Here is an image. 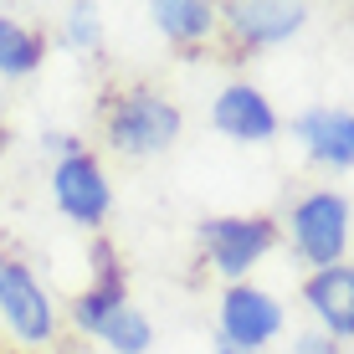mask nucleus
I'll return each instance as SVG.
<instances>
[{
	"mask_svg": "<svg viewBox=\"0 0 354 354\" xmlns=\"http://www.w3.org/2000/svg\"><path fill=\"white\" fill-rule=\"evenodd\" d=\"M62 319L77 328V334H88L93 344H103L108 354H149L154 339H160L149 308L133 303L129 272H124V262H118L113 241H103V236L93 241V277L72 292Z\"/></svg>",
	"mask_w": 354,
	"mask_h": 354,
	"instance_id": "f257e3e1",
	"label": "nucleus"
},
{
	"mask_svg": "<svg viewBox=\"0 0 354 354\" xmlns=\"http://www.w3.org/2000/svg\"><path fill=\"white\" fill-rule=\"evenodd\" d=\"M97 133H103L108 154L149 165V160H165L185 139V108L160 82H118L97 108Z\"/></svg>",
	"mask_w": 354,
	"mask_h": 354,
	"instance_id": "f03ea898",
	"label": "nucleus"
},
{
	"mask_svg": "<svg viewBox=\"0 0 354 354\" xmlns=\"http://www.w3.org/2000/svg\"><path fill=\"white\" fill-rule=\"evenodd\" d=\"M283 247L303 272H324L354 257V201L339 185H313L292 195V205L277 216Z\"/></svg>",
	"mask_w": 354,
	"mask_h": 354,
	"instance_id": "7ed1b4c3",
	"label": "nucleus"
},
{
	"mask_svg": "<svg viewBox=\"0 0 354 354\" xmlns=\"http://www.w3.org/2000/svg\"><path fill=\"white\" fill-rule=\"evenodd\" d=\"M283 247V226L267 211H216L195 221V257L211 277L231 283H252V272Z\"/></svg>",
	"mask_w": 354,
	"mask_h": 354,
	"instance_id": "20e7f679",
	"label": "nucleus"
},
{
	"mask_svg": "<svg viewBox=\"0 0 354 354\" xmlns=\"http://www.w3.org/2000/svg\"><path fill=\"white\" fill-rule=\"evenodd\" d=\"M62 324H67L62 303L46 288V277L26 257H10L6 252V262H0V328L10 334V344L21 354H41V349L57 344Z\"/></svg>",
	"mask_w": 354,
	"mask_h": 354,
	"instance_id": "39448f33",
	"label": "nucleus"
},
{
	"mask_svg": "<svg viewBox=\"0 0 354 354\" xmlns=\"http://www.w3.org/2000/svg\"><path fill=\"white\" fill-rule=\"evenodd\" d=\"M46 195H52L57 216L77 231H103L113 221V205H118V190L108 180V165L97 160V149H72L62 160H52L46 169Z\"/></svg>",
	"mask_w": 354,
	"mask_h": 354,
	"instance_id": "423d86ee",
	"label": "nucleus"
},
{
	"mask_svg": "<svg viewBox=\"0 0 354 354\" xmlns=\"http://www.w3.org/2000/svg\"><path fill=\"white\" fill-rule=\"evenodd\" d=\"M288 324H292V308L283 303V292H272L257 277L216 292V344L272 354V344L288 339Z\"/></svg>",
	"mask_w": 354,
	"mask_h": 354,
	"instance_id": "0eeeda50",
	"label": "nucleus"
},
{
	"mask_svg": "<svg viewBox=\"0 0 354 354\" xmlns=\"http://www.w3.org/2000/svg\"><path fill=\"white\" fill-rule=\"evenodd\" d=\"M313 21V6L303 0H221V41L236 57H257L272 46H288Z\"/></svg>",
	"mask_w": 354,
	"mask_h": 354,
	"instance_id": "6e6552de",
	"label": "nucleus"
},
{
	"mask_svg": "<svg viewBox=\"0 0 354 354\" xmlns=\"http://www.w3.org/2000/svg\"><path fill=\"white\" fill-rule=\"evenodd\" d=\"M205 118H211V129L221 133L226 144H241V149H267V144H277V133H283L277 103L252 77L221 82L216 97H211V108H205Z\"/></svg>",
	"mask_w": 354,
	"mask_h": 354,
	"instance_id": "1a4fd4ad",
	"label": "nucleus"
},
{
	"mask_svg": "<svg viewBox=\"0 0 354 354\" xmlns=\"http://www.w3.org/2000/svg\"><path fill=\"white\" fill-rule=\"evenodd\" d=\"M288 133L308 165L328 175H349L354 169V108L344 103H308L303 113L288 118Z\"/></svg>",
	"mask_w": 354,
	"mask_h": 354,
	"instance_id": "9d476101",
	"label": "nucleus"
},
{
	"mask_svg": "<svg viewBox=\"0 0 354 354\" xmlns=\"http://www.w3.org/2000/svg\"><path fill=\"white\" fill-rule=\"evenodd\" d=\"M298 303L308 313V328L339 339V344H354V257L339 267H324V272H303L298 283Z\"/></svg>",
	"mask_w": 354,
	"mask_h": 354,
	"instance_id": "9b49d317",
	"label": "nucleus"
},
{
	"mask_svg": "<svg viewBox=\"0 0 354 354\" xmlns=\"http://www.w3.org/2000/svg\"><path fill=\"white\" fill-rule=\"evenodd\" d=\"M144 16L175 52H195V46L221 41V0H149Z\"/></svg>",
	"mask_w": 354,
	"mask_h": 354,
	"instance_id": "f8f14e48",
	"label": "nucleus"
},
{
	"mask_svg": "<svg viewBox=\"0 0 354 354\" xmlns=\"http://www.w3.org/2000/svg\"><path fill=\"white\" fill-rule=\"evenodd\" d=\"M46 52H52V36L36 21L0 10V82H31L46 67Z\"/></svg>",
	"mask_w": 354,
	"mask_h": 354,
	"instance_id": "ddd939ff",
	"label": "nucleus"
},
{
	"mask_svg": "<svg viewBox=\"0 0 354 354\" xmlns=\"http://www.w3.org/2000/svg\"><path fill=\"white\" fill-rule=\"evenodd\" d=\"M52 46H62V52L72 57H93L97 46H103V36H108V21H103V6H93V0H72V6L57 10V21H52Z\"/></svg>",
	"mask_w": 354,
	"mask_h": 354,
	"instance_id": "4468645a",
	"label": "nucleus"
},
{
	"mask_svg": "<svg viewBox=\"0 0 354 354\" xmlns=\"http://www.w3.org/2000/svg\"><path fill=\"white\" fill-rule=\"evenodd\" d=\"M288 354H349L339 339H328V334H319V328H298V334L288 339Z\"/></svg>",
	"mask_w": 354,
	"mask_h": 354,
	"instance_id": "2eb2a0df",
	"label": "nucleus"
},
{
	"mask_svg": "<svg viewBox=\"0 0 354 354\" xmlns=\"http://www.w3.org/2000/svg\"><path fill=\"white\" fill-rule=\"evenodd\" d=\"M41 149L52 154V160H62V154L82 149V139H77V133H67V129H52V133H41Z\"/></svg>",
	"mask_w": 354,
	"mask_h": 354,
	"instance_id": "dca6fc26",
	"label": "nucleus"
},
{
	"mask_svg": "<svg viewBox=\"0 0 354 354\" xmlns=\"http://www.w3.org/2000/svg\"><path fill=\"white\" fill-rule=\"evenodd\" d=\"M211 354H257V349H236V344H216Z\"/></svg>",
	"mask_w": 354,
	"mask_h": 354,
	"instance_id": "f3484780",
	"label": "nucleus"
},
{
	"mask_svg": "<svg viewBox=\"0 0 354 354\" xmlns=\"http://www.w3.org/2000/svg\"><path fill=\"white\" fill-rule=\"evenodd\" d=\"M0 262H6V252H0Z\"/></svg>",
	"mask_w": 354,
	"mask_h": 354,
	"instance_id": "a211bd4d",
	"label": "nucleus"
},
{
	"mask_svg": "<svg viewBox=\"0 0 354 354\" xmlns=\"http://www.w3.org/2000/svg\"><path fill=\"white\" fill-rule=\"evenodd\" d=\"M0 354H6V349H0Z\"/></svg>",
	"mask_w": 354,
	"mask_h": 354,
	"instance_id": "6ab92c4d",
	"label": "nucleus"
}]
</instances>
